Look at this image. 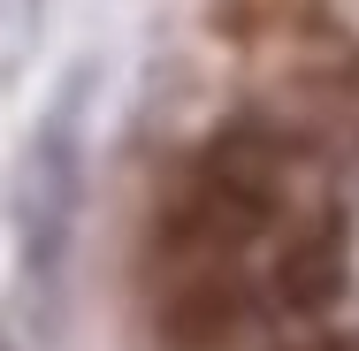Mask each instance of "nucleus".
Masks as SVG:
<instances>
[{"instance_id": "f257e3e1", "label": "nucleus", "mask_w": 359, "mask_h": 351, "mask_svg": "<svg viewBox=\"0 0 359 351\" xmlns=\"http://www.w3.org/2000/svg\"><path fill=\"white\" fill-rule=\"evenodd\" d=\"M76 107L62 99L46 115V130L31 138V160H23V260L46 275L69 245V214H76Z\"/></svg>"}]
</instances>
